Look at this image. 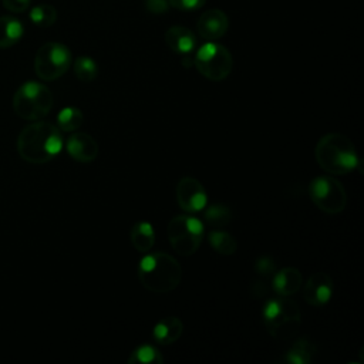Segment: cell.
I'll list each match as a JSON object with an SVG mask.
<instances>
[{"mask_svg":"<svg viewBox=\"0 0 364 364\" xmlns=\"http://www.w3.org/2000/svg\"><path fill=\"white\" fill-rule=\"evenodd\" d=\"M71 65V51L55 41L43 44L34 57V71L44 81H54L64 75Z\"/></svg>","mask_w":364,"mask_h":364,"instance_id":"8","label":"cell"},{"mask_svg":"<svg viewBox=\"0 0 364 364\" xmlns=\"http://www.w3.org/2000/svg\"><path fill=\"white\" fill-rule=\"evenodd\" d=\"M276 270H277V269H276V263H274L270 257L263 256V257H259V259L255 262V273H256L260 279H263V280H266V279H270V280H272V276L274 274Z\"/></svg>","mask_w":364,"mask_h":364,"instance_id":"26","label":"cell"},{"mask_svg":"<svg viewBox=\"0 0 364 364\" xmlns=\"http://www.w3.org/2000/svg\"><path fill=\"white\" fill-rule=\"evenodd\" d=\"M314 156L321 169L333 175H347L360 166L354 144L338 132L323 135L316 144Z\"/></svg>","mask_w":364,"mask_h":364,"instance_id":"3","label":"cell"},{"mask_svg":"<svg viewBox=\"0 0 364 364\" xmlns=\"http://www.w3.org/2000/svg\"><path fill=\"white\" fill-rule=\"evenodd\" d=\"M145 9L154 14H162L169 9L168 0H144Z\"/></svg>","mask_w":364,"mask_h":364,"instance_id":"28","label":"cell"},{"mask_svg":"<svg viewBox=\"0 0 364 364\" xmlns=\"http://www.w3.org/2000/svg\"><path fill=\"white\" fill-rule=\"evenodd\" d=\"M131 243L135 250L141 253H148L155 243V232L151 223L138 222L131 229Z\"/></svg>","mask_w":364,"mask_h":364,"instance_id":"18","label":"cell"},{"mask_svg":"<svg viewBox=\"0 0 364 364\" xmlns=\"http://www.w3.org/2000/svg\"><path fill=\"white\" fill-rule=\"evenodd\" d=\"M314 353V346L310 341L300 338L291 346L286 355H283V361L289 364H310L313 361Z\"/></svg>","mask_w":364,"mask_h":364,"instance_id":"19","label":"cell"},{"mask_svg":"<svg viewBox=\"0 0 364 364\" xmlns=\"http://www.w3.org/2000/svg\"><path fill=\"white\" fill-rule=\"evenodd\" d=\"M3 6L13 13H23L28 9L31 0H1Z\"/></svg>","mask_w":364,"mask_h":364,"instance_id":"29","label":"cell"},{"mask_svg":"<svg viewBox=\"0 0 364 364\" xmlns=\"http://www.w3.org/2000/svg\"><path fill=\"white\" fill-rule=\"evenodd\" d=\"M304 300L313 307H321L327 304L333 296V279L324 273H313L303 287Z\"/></svg>","mask_w":364,"mask_h":364,"instance_id":"11","label":"cell"},{"mask_svg":"<svg viewBox=\"0 0 364 364\" xmlns=\"http://www.w3.org/2000/svg\"><path fill=\"white\" fill-rule=\"evenodd\" d=\"M176 200L185 212L196 213L205 209L208 195L203 185L196 178L185 176L179 179L176 185Z\"/></svg>","mask_w":364,"mask_h":364,"instance_id":"10","label":"cell"},{"mask_svg":"<svg viewBox=\"0 0 364 364\" xmlns=\"http://www.w3.org/2000/svg\"><path fill=\"white\" fill-rule=\"evenodd\" d=\"M30 20L37 27H50L57 20V10L51 4H37L30 10Z\"/></svg>","mask_w":364,"mask_h":364,"instance_id":"24","label":"cell"},{"mask_svg":"<svg viewBox=\"0 0 364 364\" xmlns=\"http://www.w3.org/2000/svg\"><path fill=\"white\" fill-rule=\"evenodd\" d=\"M165 41L168 47L182 55L191 54L196 47V37L192 30L185 26H172L165 33Z\"/></svg>","mask_w":364,"mask_h":364,"instance_id":"14","label":"cell"},{"mask_svg":"<svg viewBox=\"0 0 364 364\" xmlns=\"http://www.w3.org/2000/svg\"><path fill=\"white\" fill-rule=\"evenodd\" d=\"M129 364H162L164 358L161 353L149 344H142L136 347L128 357Z\"/></svg>","mask_w":364,"mask_h":364,"instance_id":"23","label":"cell"},{"mask_svg":"<svg viewBox=\"0 0 364 364\" xmlns=\"http://www.w3.org/2000/svg\"><path fill=\"white\" fill-rule=\"evenodd\" d=\"M203 223L191 215H176L168 223V240L181 256L193 255L203 240Z\"/></svg>","mask_w":364,"mask_h":364,"instance_id":"6","label":"cell"},{"mask_svg":"<svg viewBox=\"0 0 364 364\" xmlns=\"http://www.w3.org/2000/svg\"><path fill=\"white\" fill-rule=\"evenodd\" d=\"M68 155L77 162H92L98 155L97 141L87 132H74L65 142Z\"/></svg>","mask_w":364,"mask_h":364,"instance_id":"13","label":"cell"},{"mask_svg":"<svg viewBox=\"0 0 364 364\" xmlns=\"http://www.w3.org/2000/svg\"><path fill=\"white\" fill-rule=\"evenodd\" d=\"M229 28L228 14L219 9H209L200 14L196 23L199 36L208 41H215L225 36Z\"/></svg>","mask_w":364,"mask_h":364,"instance_id":"12","label":"cell"},{"mask_svg":"<svg viewBox=\"0 0 364 364\" xmlns=\"http://www.w3.org/2000/svg\"><path fill=\"white\" fill-rule=\"evenodd\" d=\"M193 65L205 78L210 81H222L232 73L233 58L225 46L208 41L196 51Z\"/></svg>","mask_w":364,"mask_h":364,"instance_id":"7","label":"cell"},{"mask_svg":"<svg viewBox=\"0 0 364 364\" xmlns=\"http://www.w3.org/2000/svg\"><path fill=\"white\" fill-rule=\"evenodd\" d=\"M182 333H183V323L175 316L161 318L152 330V336L155 341L162 346L173 344L175 341H178Z\"/></svg>","mask_w":364,"mask_h":364,"instance_id":"16","label":"cell"},{"mask_svg":"<svg viewBox=\"0 0 364 364\" xmlns=\"http://www.w3.org/2000/svg\"><path fill=\"white\" fill-rule=\"evenodd\" d=\"M270 282L272 289L277 296H291L300 289L303 276L296 267H284L282 270H276Z\"/></svg>","mask_w":364,"mask_h":364,"instance_id":"15","label":"cell"},{"mask_svg":"<svg viewBox=\"0 0 364 364\" xmlns=\"http://www.w3.org/2000/svg\"><path fill=\"white\" fill-rule=\"evenodd\" d=\"M141 284L154 293H169L175 290L182 279L179 262L165 252L144 256L136 269Z\"/></svg>","mask_w":364,"mask_h":364,"instance_id":"2","label":"cell"},{"mask_svg":"<svg viewBox=\"0 0 364 364\" xmlns=\"http://www.w3.org/2000/svg\"><path fill=\"white\" fill-rule=\"evenodd\" d=\"M203 219L209 226L220 229L232 220V210L223 203H213L208 208L205 206Z\"/></svg>","mask_w":364,"mask_h":364,"instance_id":"22","label":"cell"},{"mask_svg":"<svg viewBox=\"0 0 364 364\" xmlns=\"http://www.w3.org/2000/svg\"><path fill=\"white\" fill-rule=\"evenodd\" d=\"M262 320L270 336L286 340L296 334L301 324V313L290 296L269 299L262 309Z\"/></svg>","mask_w":364,"mask_h":364,"instance_id":"4","label":"cell"},{"mask_svg":"<svg viewBox=\"0 0 364 364\" xmlns=\"http://www.w3.org/2000/svg\"><path fill=\"white\" fill-rule=\"evenodd\" d=\"M17 152L30 164H46L63 149L61 131L47 121H34L17 136Z\"/></svg>","mask_w":364,"mask_h":364,"instance_id":"1","label":"cell"},{"mask_svg":"<svg viewBox=\"0 0 364 364\" xmlns=\"http://www.w3.org/2000/svg\"><path fill=\"white\" fill-rule=\"evenodd\" d=\"M84 122V115L77 107H65L57 115V128L63 132H74Z\"/></svg>","mask_w":364,"mask_h":364,"instance_id":"21","label":"cell"},{"mask_svg":"<svg viewBox=\"0 0 364 364\" xmlns=\"http://www.w3.org/2000/svg\"><path fill=\"white\" fill-rule=\"evenodd\" d=\"M168 3L171 7L176 10L192 11V10L200 9L206 3V0H168Z\"/></svg>","mask_w":364,"mask_h":364,"instance_id":"27","label":"cell"},{"mask_svg":"<svg viewBox=\"0 0 364 364\" xmlns=\"http://www.w3.org/2000/svg\"><path fill=\"white\" fill-rule=\"evenodd\" d=\"M208 240H209L210 246L213 247V250L219 255L230 256V255L236 253V250H237L236 239L228 232H223L219 229L212 230L208 235Z\"/></svg>","mask_w":364,"mask_h":364,"instance_id":"20","label":"cell"},{"mask_svg":"<svg viewBox=\"0 0 364 364\" xmlns=\"http://www.w3.org/2000/svg\"><path fill=\"white\" fill-rule=\"evenodd\" d=\"M53 101V94L47 85L37 81H27L16 90L13 109L21 119L38 121L51 111Z\"/></svg>","mask_w":364,"mask_h":364,"instance_id":"5","label":"cell"},{"mask_svg":"<svg viewBox=\"0 0 364 364\" xmlns=\"http://www.w3.org/2000/svg\"><path fill=\"white\" fill-rule=\"evenodd\" d=\"M24 34L23 23L13 16L0 17V48H9L17 44Z\"/></svg>","mask_w":364,"mask_h":364,"instance_id":"17","label":"cell"},{"mask_svg":"<svg viewBox=\"0 0 364 364\" xmlns=\"http://www.w3.org/2000/svg\"><path fill=\"white\" fill-rule=\"evenodd\" d=\"M313 203L326 213L337 215L346 209L347 193L341 182L333 176H317L309 185Z\"/></svg>","mask_w":364,"mask_h":364,"instance_id":"9","label":"cell"},{"mask_svg":"<svg viewBox=\"0 0 364 364\" xmlns=\"http://www.w3.org/2000/svg\"><path fill=\"white\" fill-rule=\"evenodd\" d=\"M74 73L78 80L84 82H90L95 80L98 74V65L94 61V58L88 55H81L74 61Z\"/></svg>","mask_w":364,"mask_h":364,"instance_id":"25","label":"cell"}]
</instances>
